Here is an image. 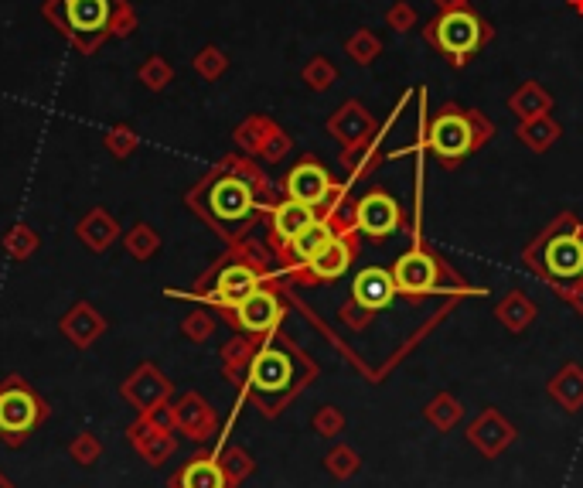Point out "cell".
<instances>
[{
	"instance_id": "cell-1",
	"label": "cell",
	"mask_w": 583,
	"mask_h": 488,
	"mask_svg": "<svg viewBox=\"0 0 583 488\" xmlns=\"http://www.w3.org/2000/svg\"><path fill=\"white\" fill-rule=\"evenodd\" d=\"M270 198V181L256 157L226 154L208 175L185 192V205L226 243H243L260 222L263 202Z\"/></svg>"
},
{
	"instance_id": "cell-2",
	"label": "cell",
	"mask_w": 583,
	"mask_h": 488,
	"mask_svg": "<svg viewBox=\"0 0 583 488\" xmlns=\"http://www.w3.org/2000/svg\"><path fill=\"white\" fill-rule=\"evenodd\" d=\"M41 18L79 55H93L110 38H130L137 31V11L127 0H45Z\"/></svg>"
},
{
	"instance_id": "cell-3",
	"label": "cell",
	"mask_w": 583,
	"mask_h": 488,
	"mask_svg": "<svg viewBox=\"0 0 583 488\" xmlns=\"http://www.w3.org/2000/svg\"><path fill=\"white\" fill-rule=\"evenodd\" d=\"M314 376V362L304 352H297L287 338L277 332L266 335L256 349L253 362L246 369V396L260 407L266 417H277L283 403L290 400L307 379Z\"/></svg>"
},
{
	"instance_id": "cell-4",
	"label": "cell",
	"mask_w": 583,
	"mask_h": 488,
	"mask_svg": "<svg viewBox=\"0 0 583 488\" xmlns=\"http://www.w3.org/2000/svg\"><path fill=\"white\" fill-rule=\"evenodd\" d=\"M263 284H270V270H266L263 253L256 250L253 243H232V250L222 256L219 263H212L188 294L168 291V297L212 304V308H219V311H232V308H239L249 294L260 291Z\"/></svg>"
},
{
	"instance_id": "cell-5",
	"label": "cell",
	"mask_w": 583,
	"mask_h": 488,
	"mask_svg": "<svg viewBox=\"0 0 583 488\" xmlns=\"http://www.w3.org/2000/svg\"><path fill=\"white\" fill-rule=\"evenodd\" d=\"M491 137H495V123L481 110H471V106L461 103H444L437 113H430L420 147L430 151L437 161H444V168H457L464 157L478 154Z\"/></svg>"
},
{
	"instance_id": "cell-6",
	"label": "cell",
	"mask_w": 583,
	"mask_h": 488,
	"mask_svg": "<svg viewBox=\"0 0 583 488\" xmlns=\"http://www.w3.org/2000/svg\"><path fill=\"white\" fill-rule=\"evenodd\" d=\"M526 263L553 287L583 280V226L573 212H560L556 222L526 250Z\"/></svg>"
},
{
	"instance_id": "cell-7",
	"label": "cell",
	"mask_w": 583,
	"mask_h": 488,
	"mask_svg": "<svg viewBox=\"0 0 583 488\" xmlns=\"http://www.w3.org/2000/svg\"><path fill=\"white\" fill-rule=\"evenodd\" d=\"M423 41L440 55L451 69H464L471 59H478L495 38L491 21L481 18L474 7H461V11H437V18L423 24Z\"/></svg>"
},
{
	"instance_id": "cell-8",
	"label": "cell",
	"mask_w": 583,
	"mask_h": 488,
	"mask_svg": "<svg viewBox=\"0 0 583 488\" xmlns=\"http://www.w3.org/2000/svg\"><path fill=\"white\" fill-rule=\"evenodd\" d=\"M48 403L24 376H7L0 383V444L18 451L48 420Z\"/></svg>"
},
{
	"instance_id": "cell-9",
	"label": "cell",
	"mask_w": 583,
	"mask_h": 488,
	"mask_svg": "<svg viewBox=\"0 0 583 488\" xmlns=\"http://www.w3.org/2000/svg\"><path fill=\"white\" fill-rule=\"evenodd\" d=\"M341 188L335 185V178H331V171L324 168L318 157H301V161L294 164V168L283 175V198H294V202H304L311 205V209H324V205H331L338 198Z\"/></svg>"
},
{
	"instance_id": "cell-10",
	"label": "cell",
	"mask_w": 583,
	"mask_h": 488,
	"mask_svg": "<svg viewBox=\"0 0 583 488\" xmlns=\"http://www.w3.org/2000/svg\"><path fill=\"white\" fill-rule=\"evenodd\" d=\"M324 127H328V134L335 137L341 144V151H345V164H355V157L379 134L376 117H372V113L365 110V103H358V99H345V103L331 113Z\"/></svg>"
},
{
	"instance_id": "cell-11",
	"label": "cell",
	"mask_w": 583,
	"mask_h": 488,
	"mask_svg": "<svg viewBox=\"0 0 583 488\" xmlns=\"http://www.w3.org/2000/svg\"><path fill=\"white\" fill-rule=\"evenodd\" d=\"M222 314H226L229 325L236 328V332L253 335V338H266L283 325V314H287V308H283V297L273 291L270 284H263L260 291L249 294L239 308L222 311Z\"/></svg>"
},
{
	"instance_id": "cell-12",
	"label": "cell",
	"mask_w": 583,
	"mask_h": 488,
	"mask_svg": "<svg viewBox=\"0 0 583 488\" xmlns=\"http://www.w3.org/2000/svg\"><path fill=\"white\" fill-rule=\"evenodd\" d=\"M120 396L127 407L137 410V417H144V413L164 407V403L171 400L174 383L154 366V362H140V366L120 383Z\"/></svg>"
},
{
	"instance_id": "cell-13",
	"label": "cell",
	"mask_w": 583,
	"mask_h": 488,
	"mask_svg": "<svg viewBox=\"0 0 583 488\" xmlns=\"http://www.w3.org/2000/svg\"><path fill=\"white\" fill-rule=\"evenodd\" d=\"M352 212H355V233L369 239H386L403 226V209H399V202L386 188H369L355 202Z\"/></svg>"
},
{
	"instance_id": "cell-14",
	"label": "cell",
	"mask_w": 583,
	"mask_h": 488,
	"mask_svg": "<svg viewBox=\"0 0 583 488\" xmlns=\"http://www.w3.org/2000/svg\"><path fill=\"white\" fill-rule=\"evenodd\" d=\"M389 274H393V284H396L399 294L420 297V294L437 291L440 277H444V267H440V260L430 250H406L393 263Z\"/></svg>"
},
{
	"instance_id": "cell-15",
	"label": "cell",
	"mask_w": 583,
	"mask_h": 488,
	"mask_svg": "<svg viewBox=\"0 0 583 488\" xmlns=\"http://www.w3.org/2000/svg\"><path fill=\"white\" fill-rule=\"evenodd\" d=\"M314 219H321L318 209L304 202H294V198H277V202L266 205V226H270V246L277 250V256L287 250V243L294 236H301Z\"/></svg>"
},
{
	"instance_id": "cell-16",
	"label": "cell",
	"mask_w": 583,
	"mask_h": 488,
	"mask_svg": "<svg viewBox=\"0 0 583 488\" xmlns=\"http://www.w3.org/2000/svg\"><path fill=\"white\" fill-rule=\"evenodd\" d=\"M127 444H130V448L137 451L140 458H144L151 468L168 465L174 454H178V437H174V430L157 427L154 420H147V417H137V420H133V424L127 427Z\"/></svg>"
},
{
	"instance_id": "cell-17",
	"label": "cell",
	"mask_w": 583,
	"mask_h": 488,
	"mask_svg": "<svg viewBox=\"0 0 583 488\" xmlns=\"http://www.w3.org/2000/svg\"><path fill=\"white\" fill-rule=\"evenodd\" d=\"M106 328H110V321H106L89 301H76L62 318H58V332H62V338L69 345H76L79 352L93 349L99 338L106 335Z\"/></svg>"
},
{
	"instance_id": "cell-18",
	"label": "cell",
	"mask_w": 583,
	"mask_h": 488,
	"mask_svg": "<svg viewBox=\"0 0 583 488\" xmlns=\"http://www.w3.org/2000/svg\"><path fill=\"white\" fill-rule=\"evenodd\" d=\"M171 413H174V430H181L191 441H208V437H215V430H219L215 410L208 407L205 396L195 390L181 393L178 400L171 403Z\"/></svg>"
},
{
	"instance_id": "cell-19",
	"label": "cell",
	"mask_w": 583,
	"mask_h": 488,
	"mask_svg": "<svg viewBox=\"0 0 583 488\" xmlns=\"http://www.w3.org/2000/svg\"><path fill=\"white\" fill-rule=\"evenodd\" d=\"M396 284H393V274L382 267H365L358 270L355 284H352V304L358 311L365 314H376L382 308H389V304L396 301Z\"/></svg>"
},
{
	"instance_id": "cell-20",
	"label": "cell",
	"mask_w": 583,
	"mask_h": 488,
	"mask_svg": "<svg viewBox=\"0 0 583 488\" xmlns=\"http://www.w3.org/2000/svg\"><path fill=\"white\" fill-rule=\"evenodd\" d=\"M76 239H79L82 246H86L89 253H106V250H113V246L123 239V226H120V219H116L110 209L96 205V209H89L76 222Z\"/></svg>"
},
{
	"instance_id": "cell-21",
	"label": "cell",
	"mask_w": 583,
	"mask_h": 488,
	"mask_svg": "<svg viewBox=\"0 0 583 488\" xmlns=\"http://www.w3.org/2000/svg\"><path fill=\"white\" fill-rule=\"evenodd\" d=\"M335 236H338V233L331 229V222H328V219H314L301 236L290 239L287 250L280 253V263H283V267H290V270H294V267H301V270H304L307 263H311L314 256H318Z\"/></svg>"
},
{
	"instance_id": "cell-22",
	"label": "cell",
	"mask_w": 583,
	"mask_h": 488,
	"mask_svg": "<svg viewBox=\"0 0 583 488\" xmlns=\"http://www.w3.org/2000/svg\"><path fill=\"white\" fill-rule=\"evenodd\" d=\"M168 488H229V478L215 454H195L174 471Z\"/></svg>"
},
{
	"instance_id": "cell-23",
	"label": "cell",
	"mask_w": 583,
	"mask_h": 488,
	"mask_svg": "<svg viewBox=\"0 0 583 488\" xmlns=\"http://www.w3.org/2000/svg\"><path fill=\"white\" fill-rule=\"evenodd\" d=\"M355 260V246L348 236H335L324 250L314 256L311 263L304 267V277L307 280H338L348 274V267H352Z\"/></svg>"
},
{
	"instance_id": "cell-24",
	"label": "cell",
	"mask_w": 583,
	"mask_h": 488,
	"mask_svg": "<svg viewBox=\"0 0 583 488\" xmlns=\"http://www.w3.org/2000/svg\"><path fill=\"white\" fill-rule=\"evenodd\" d=\"M508 110H512V117L519 123L536 120V117H549V113H553V96H549V89L543 86V82L529 79V82H522L512 96H508Z\"/></svg>"
},
{
	"instance_id": "cell-25",
	"label": "cell",
	"mask_w": 583,
	"mask_h": 488,
	"mask_svg": "<svg viewBox=\"0 0 583 488\" xmlns=\"http://www.w3.org/2000/svg\"><path fill=\"white\" fill-rule=\"evenodd\" d=\"M277 130H280V123L273 117H266V113H253V117H246L236 130H232V137H236V144H239V151L243 154L260 157L266 140L277 134Z\"/></svg>"
},
{
	"instance_id": "cell-26",
	"label": "cell",
	"mask_w": 583,
	"mask_h": 488,
	"mask_svg": "<svg viewBox=\"0 0 583 488\" xmlns=\"http://www.w3.org/2000/svg\"><path fill=\"white\" fill-rule=\"evenodd\" d=\"M260 342L263 338H253V335L239 332L229 345H222V369H226V376L232 379V383L243 386L246 369H249V362H253L256 349H260Z\"/></svg>"
},
{
	"instance_id": "cell-27",
	"label": "cell",
	"mask_w": 583,
	"mask_h": 488,
	"mask_svg": "<svg viewBox=\"0 0 583 488\" xmlns=\"http://www.w3.org/2000/svg\"><path fill=\"white\" fill-rule=\"evenodd\" d=\"M515 137H519V144H522V147H529L532 154H546L549 147H553L556 140L563 137V127L553 120V113H549V117H536V120L519 123Z\"/></svg>"
},
{
	"instance_id": "cell-28",
	"label": "cell",
	"mask_w": 583,
	"mask_h": 488,
	"mask_svg": "<svg viewBox=\"0 0 583 488\" xmlns=\"http://www.w3.org/2000/svg\"><path fill=\"white\" fill-rule=\"evenodd\" d=\"M120 243H123V250H127L130 260H137V263H147L161 253V236H157V229L151 226V222H133L127 233H123Z\"/></svg>"
},
{
	"instance_id": "cell-29",
	"label": "cell",
	"mask_w": 583,
	"mask_h": 488,
	"mask_svg": "<svg viewBox=\"0 0 583 488\" xmlns=\"http://www.w3.org/2000/svg\"><path fill=\"white\" fill-rule=\"evenodd\" d=\"M0 246H4V253L11 256L14 263H24V260H31V256L38 253L41 239H38L35 229L28 226V222H14V226L4 233V239H0Z\"/></svg>"
},
{
	"instance_id": "cell-30",
	"label": "cell",
	"mask_w": 583,
	"mask_h": 488,
	"mask_svg": "<svg viewBox=\"0 0 583 488\" xmlns=\"http://www.w3.org/2000/svg\"><path fill=\"white\" fill-rule=\"evenodd\" d=\"M345 55L355 65H372L382 55V38L369 28H358L345 38Z\"/></svg>"
},
{
	"instance_id": "cell-31",
	"label": "cell",
	"mask_w": 583,
	"mask_h": 488,
	"mask_svg": "<svg viewBox=\"0 0 583 488\" xmlns=\"http://www.w3.org/2000/svg\"><path fill=\"white\" fill-rule=\"evenodd\" d=\"M495 314L505 321L508 328H512V332H522V328H526L529 321L536 318V304H532L526 294L512 291L502 304H498V311H495Z\"/></svg>"
},
{
	"instance_id": "cell-32",
	"label": "cell",
	"mask_w": 583,
	"mask_h": 488,
	"mask_svg": "<svg viewBox=\"0 0 583 488\" xmlns=\"http://www.w3.org/2000/svg\"><path fill=\"white\" fill-rule=\"evenodd\" d=\"M301 79L311 93H328V89L338 82V65L331 62L328 55H314V59L301 69Z\"/></svg>"
},
{
	"instance_id": "cell-33",
	"label": "cell",
	"mask_w": 583,
	"mask_h": 488,
	"mask_svg": "<svg viewBox=\"0 0 583 488\" xmlns=\"http://www.w3.org/2000/svg\"><path fill=\"white\" fill-rule=\"evenodd\" d=\"M137 82H144V89H151V93H161L174 82V65L164 55H147L137 69Z\"/></svg>"
},
{
	"instance_id": "cell-34",
	"label": "cell",
	"mask_w": 583,
	"mask_h": 488,
	"mask_svg": "<svg viewBox=\"0 0 583 488\" xmlns=\"http://www.w3.org/2000/svg\"><path fill=\"white\" fill-rule=\"evenodd\" d=\"M103 458V441L93 434V430H79L69 441V461L79 468H96V461Z\"/></svg>"
},
{
	"instance_id": "cell-35",
	"label": "cell",
	"mask_w": 583,
	"mask_h": 488,
	"mask_svg": "<svg viewBox=\"0 0 583 488\" xmlns=\"http://www.w3.org/2000/svg\"><path fill=\"white\" fill-rule=\"evenodd\" d=\"M191 69H195L205 82H219L229 72V55L222 52L219 45H205L202 52L191 59Z\"/></svg>"
},
{
	"instance_id": "cell-36",
	"label": "cell",
	"mask_w": 583,
	"mask_h": 488,
	"mask_svg": "<svg viewBox=\"0 0 583 488\" xmlns=\"http://www.w3.org/2000/svg\"><path fill=\"white\" fill-rule=\"evenodd\" d=\"M103 147H106V151H110L113 157H120V161H127V157L140 147V137H137V130L127 127V123H116V127L106 130Z\"/></svg>"
},
{
	"instance_id": "cell-37",
	"label": "cell",
	"mask_w": 583,
	"mask_h": 488,
	"mask_svg": "<svg viewBox=\"0 0 583 488\" xmlns=\"http://www.w3.org/2000/svg\"><path fill=\"white\" fill-rule=\"evenodd\" d=\"M386 24L393 31H399V35H410V31L420 28V14H416V7L410 4V0H396V4L386 11Z\"/></svg>"
},
{
	"instance_id": "cell-38",
	"label": "cell",
	"mask_w": 583,
	"mask_h": 488,
	"mask_svg": "<svg viewBox=\"0 0 583 488\" xmlns=\"http://www.w3.org/2000/svg\"><path fill=\"white\" fill-rule=\"evenodd\" d=\"M215 332V321H212V314H205V311H191L185 321H181V335L188 338V342H195V345H202L208 342Z\"/></svg>"
},
{
	"instance_id": "cell-39",
	"label": "cell",
	"mask_w": 583,
	"mask_h": 488,
	"mask_svg": "<svg viewBox=\"0 0 583 488\" xmlns=\"http://www.w3.org/2000/svg\"><path fill=\"white\" fill-rule=\"evenodd\" d=\"M219 465H222V471H226L229 488H236V485L249 475V471H253V458H249L246 451H236V448H232V451L222 454Z\"/></svg>"
},
{
	"instance_id": "cell-40",
	"label": "cell",
	"mask_w": 583,
	"mask_h": 488,
	"mask_svg": "<svg viewBox=\"0 0 583 488\" xmlns=\"http://www.w3.org/2000/svg\"><path fill=\"white\" fill-rule=\"evenodd\" d=\"M290 151H294V140H290V134L287 130H277L270 140H266V147H263V154H260V161H266V164H280L283 157H287Z\"/></svg>"
},
{
	"instance_id": "cell-41",
	"label": "cell",
	"mask_w": 583,
	"mask_h": 488,
	"mask_svg": "<svg viewBox=\"0 0 583 488\" xmlns=\"http://www.w3.org/2000/svg\"><path fill=\"white\" fill-rule=\"evenodd\" d=\"M437 11H461V7H471V0H433Z\"/></svg>"
},
{
	"instance_id": "cell-42",
	"label": "cell",
	"mask_w": 583,
	"mask_h": 488,
	"mask_svg": "<svg viewBox=\"0 0 583 488\" xmlns=\"http://www.w3.org/2000/svg\"><path fill=\"white\" fill-rule=\"evenodd\" d=\"M566 4H570L573 14H580V18H583V0H566Z\"/></svg>"
},
{
	"instance_id": "cell-43",
	"label": "cell",
	"mask_w": 583,
	"mask_h": 488,
	"mask_svg": "<svg viewBox=\"0 0 583 488\" xmlns=\"http://www.w3.org/2000/svg\"><path fill=\"white\" fill-rule=\"evenodd\" d=\"M0 488H14V482H11V478L4 475V471H0Z\"/></svg>"
}]
</instances>
